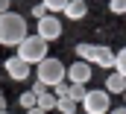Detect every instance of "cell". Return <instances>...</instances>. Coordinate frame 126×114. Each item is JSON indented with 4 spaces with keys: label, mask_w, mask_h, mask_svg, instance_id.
Segmentation results:
<instances>
[{
    "label": "cell",
    "mask_w": 126,
    "mask_h": 114,
    "mask_svg": "<svg viewBox=\"0 0 126 114\" xmlns=\"http://www.w3.org/2000/svg\"><path fill=\"white\" fill-rule=\"evenodd\" d=\"M111 67H114V73H123V76H126V50H123V47L114 53V61H111Z\"/></svg>",
    "instance_id": "15"
},
{
    "label": "cell",
    "mask_w": 126,
    "mask_h": 114,
    "mask_svg": "<svg viewBox=\"0 0 126 114\" xmlns=\"http://www.w3.org/2000/svg\"><path fill=\"white\" fill-rule=\"evenodd\" d=\"M50 114H56V111H50Z\"/></svg>",
    "instance_id": "27"
},
{
    "label": "cell",
    "mask_w": 126,
    "mask_h": 114,
    "mask_svg": "<svg viewBox=\"0 0 126 114\" xmlns=\"http://www.w3.org/2000/svg\"><path fill=\"white\" fill-rule=\"evenodd\" d=\"M35 79L44 82L47 88H53L56 82H64V61L53 56H44L38 64H35Z\"/></svg>",
    "instance_id": "2"
},
{
    "label": "cell",
    "mask_w": 126,
    "mask_h": 114,
    "mask_svg": "<svg viewBox=\"0 0 126 114\" xmlns=\"http://www.w3.org/2000/svg\"><path fill=\"white\" fill-rule=\"evenodd\" d=\"M3 70H6V76H9L12 82H27L30 73H32V67L24 61V58H18V56H9V58H6Z\"/></svg>",
    "instance_id": "6"
},
{
    "label": "cell",
    "mask_w": 126,
    "mask_h": 114,
    "mask_svg": "<svg viewBox=\"0 0 126 114\" xmlns=\"http://www.w3.org/2000/svg\"><path fill=\"white\" fill-rule=\"evenodd\" d=\"M73 111H76V102L70 97H59L56 100V114H73Z\"/></svg>",
    "instance_id": "13"
},
{
    "label": "cell",
    "mask_w": 126,
    "mask_h": 114,
    "mask_svg": "<svg viewBox=\"0 0 126 114\" xmlns=\"http://www.w3.org/2000/svg\"><path fill=\"white\" fill-rule=\"evenodd\" d=\"M30 15H32V18H35V21H38V18H44V15H47V9H44L41 3H35V6H32V9H30Z\"/></svg>",
    "instance_id": "20"
},
{
    "label": "cell",
    "mask_w": 126,
    "mask_h": 114,
    "mask_svg": "<svg viewBox=\"0 0 126 114\" xmlns=\"http://www.w3.org/2000/svg\"><path fill=\"white\" fill-rule=\"evenodd\" d=\"M91 61H97L100 67H111V61H114V50L100 44V47H94V58H91Z\"/></svg>",
    "instance_id": "9"
},
{
    "label": "cell",
    "mask_w": 126,
    "mask_h": 114,
    "mask_svg": "<svg viewBox=\"0 0 126 114\" xmlns=\"http://www.w3.org/2000/svg\"><path fill=\"white\" fill-rule=\"evenodd\" d=\"M21 105H24V111L35 105V94H32V91H24V94H21Z\"/></svg>",
    "instance_id": "18"
},
{
    "label": "cell",
    "mask_w": 126,
    "mask_h": 114,
    "mask_svg": "<svg viewBox=\"0 0 126 114\" xmlns=\"http://www.w3.org/2000/svg\"><path fill=\"white\" fill-rule=\"evenodd\" d=\"M35 105H38L44 114H50V111H56V97H53L50 91H44V94H38V97H35Z\"/></svg>",
    "instance_id": "11"
},
{
    "label": "cell",
    "mask_w": 126,
    "mask_h": 114,
    "mask_svg": "<svg viewBox=\"0 0 126 114\" xmlns=\"http://www.w3.org/2000/svg\"><path fill=\"white\" fill-rule=\"evenodd\" d=\"M73 114H76V111H73Z\"/></svg>",
    "instance_id": "29"
},
{
    "label": "cell",
    "mask_w": 126,
    "mask_h": 114,
    "mask_svg": "<svg viewBox=\"0 0 126 114\" xmlns=\"http://www.w3.org/2000/svg\"><path fill=\"white\" fill-rule=\"evenodd\" d=\"M27 114H44V111H41L38 105H32V108H27Z\"/></svg>",
    "instance_id": "24"
},
{
    "label": "cell",
    "mask_w": 126,
    "mask_h": 114,
    "mask_svg": "<svg viewBox=\"0 0 126 114\" xmlns=\"http://www.w3.org/2000/svg\"><path fill=\"white\" fill-rule=\"evenodd\" d=\"M79 102H82L85 114H109V108H111V94H106V91H91V88H88Z\"/></svg>",
    "instance_id": "4"
},
{
    "label": "cell",
    "mask_w": 126,
    "mask_h": 114,
    "mask_svg": "<svg viewBox=\"0 0 126 114\" xmlns=\"http://www.w3.org/2000/svg\"><path fill=\"white\" fill-rule=\"evenodd\" d=\"M9 6H12V0H0V15H3V12H9Z\"/></svg>",
    "instance_id": "22"
},
{
    "label": "cell",
    "mask_w": 126,
    "mask_h": 114,
    "mask_svg": "<svg viewBox=\"0 0 126 114\" xmlns=\"http://www.w3.org/2000/svg\"><path fill=\"white\" fill-rule=\"evenodd\" d=\"M32 94H35V97H38V94H44V91H50V88L44 85V82H38V79H35V82H32V88H30Z\"/></svg>",
    "instance_id": "21"
},
{
    "label": "cell",
    "mask_w": 126,
    "mask_h": 114,
    "mask_svg": "<svg viewBox=\"0 0 126 114\" xmlns=\"http://www.w3.org/2000/svg\"><path fill=\"white\" fill-rule=\"evenodd\" d=\"M64 79H67V82H79V85L91 82V64H88V61H73V64H67V67H64Z\"/></svg>",
    "instance_id": "7"
},
{
    "label": "cell",
    "mask_w": 126,
    "mask_h": 114,
    "mask_svg": "<svg viewBox=\"0 0 126 114\" xmlns=\"http://www.w3.org/2000/svg\"><path fill=\"white\" fill-rule=\"evenodd\" d=\"M62 12H64L67 21H82V18L88 15V3H85V0H67Z\"/></svg>",
    "instance_id": "8"
},
{
    "label": "cell",
    "mask_w": 126,
    "mask_h": 114,
    "mask_svg": "<svg viewBox=\"0 0 126 114\" xmlns=\"http://www.w3.org/2000/svg\"><path fill=\"white\" fill-rule=\"evenodd\" d=\"M0 114H9V111H6V108H0Z\"/></svg>",
    "instance_id": "26"
},
{
    "label": "cell",
    "mask_w": 126,
    "mask_h": 114,
    "mask_svg": "<svg viewBox=\"0 0 126 114\" xmlns=\"http://www.w3.org/2000/svg\"><path fill=\"white\" fill-rule=\"evenodd\" d=\"M106 94H123L126 91V76L123 73H111L109 79H106V88H103Z\"/></svg>",
    "instance_id": "10"
},
{
    "label": "cell",
    "mask_w": 126,
    "mask_h": 114,
    "mask_svg": "<svg viewBox=\"0 0 126 114\" xmlns=\"http://www.w3.org/2000/svg\"><path fill=\"white\" fill-rule=\"evenodd\" d=\"M27 38V18L15 15V12H3L0 15V44L3 47H18Z\"/></svg>",
    "instance_id": "1"
},
{
    "label": "cell",
    "mask_w": 126,
    "mask_h": 114,
    "mask_svg": "<svg viewBox=\"0 0 126 114\" xmlns=\"http://www.w3.org/2000/svg\"><path fill=\"white\" fill-rule=\"evenodd\" d=\"M64 3H67V0H41V6H44L50 15H53V12H62V9H64Z\"/></svg>",
    "instance_id": "16"
},
{
    "label": "cell",
    "mask_w": 126,
    "mask_h": 114,
    "mask_svg": "<svg viewBox=\"0 0 126 114\" xmlns=\"http://www.w3.org/2000/svg\"><path fill=\"white\" fill-rule=\"evenodd\" d=\"M0 79H3V76H0Z\"/></svg>",
    "instance_id": "28"
},
{
    "label": "cell",
    "mask_w": 126,
    "mask_h": 114,
    "mask_svg": "<svg viewBox=\"0 0 126 114\" xmlns=\"http://www.w3.org/2000/svg\"><path fill=\"white\" fill-rule=\"evenodd\" d=\"M109 12L111 15H126V0H111L109 3Z\"/></svg>",
    "instance_id": "17"
},
{
    "label": "cell",
    "mask_w": 126,
    "mask_h": 114,
    "mask_svg": "<svg viewBox=\"0 0 126 114\" xmlns=\"http://www.w3.org/2000/svg\"><path fill=\"white\" fill-rule=\"evenodd\" d=\"M53 97L59 100V97H67V82H56L53 85Z\"/></svg>",
    "instance_id": "19"
},
{
    "label": "cell",
    "mask_w": 126,
    "mask_h": 114,
    "mask_svg": "<svg viewBox=\"0 0 126 114\" xmlns=\"http://www.w3.org/2000/svg\"><path fill=\"white\" fill-rule=\"evenodd\" d=\"M73 53H76L79 61H88V64H91V58H94V44H85V41H82V44H76Z\"/></svg>",
    "instance_id": "12"
},
{
    "label": "cell",
    "mask_w": 126,
    "mask_h": 114,
    "mask_svg": "<svg viewBox=\"0 0 126 114\" xmlns=\"http://www.w3.org/2000/svg\"><path fill=\"white\" fill-rule=\"evenodd\" d=\"M15 50H18L15 56L24 58V61L32 67V64H38L41 58L47 56V41H44V38H38V35H30V32H27V38H24V41H21Z\"/></svg>",
    "instance_id": "3"
},
{
    "label": "cell",
    "mask_w": 126,
    "mask_h": 114,
    "mask_svg": "<svg viewBox=\"0 0 126 114\" xmlns=\"http://www.w3.org/2000/svg\"><path fill=\"white\" fill-rule=\"evenodd\" d=\"M85 91H88V85H79V82H67V97H70L73 102H79V100L85 97Z\"/></svg>",
    "instance_id": "14"
},
{
    "label": "cell",
    "mask_w": 126,
    "mask_h": 114,
    "mask_svg": "<svg viewBox=\"0 0 126 114\" xmlns=\"http://www.w3.org/2000/svg\"><path fill=\"white\" fill-rule=\"evenodd\" d=\"M109 114H126V108H123V105H117V108H109Z\"/></svg>",
    "instance_id": "23"
},
{
    "label": "cell",
    "mask_w": 126,
    "mask_h": 114,
    "mask_svg": "<svg viewBox=\"0 0 126 114\" xmlns=\"http://www.w3.org/2000/svg\"><path fill=\"white\" fill-rule=\"evenodd\" d=\"M0 108H6V94L0 91Z\"/></svg>",
    "instance_id": "25"
},
{
    "label": "cell",
    "mask_w": 126,
    "mask_h": 114,
    "mask_svg": "<svg viewBox=\"0 0 126 114\" xmlns=\"http://www.w3.org/2000/svg\"><path fill=\"white\" fill-rule=\"evenodd\" d=\"M35 35L38 38H44L47 44L50 41H56V38H62V21L56 18V15H44V18H38V27H35Z\"/></svg>",
    "instance_id": "5"
}]
</instances>
